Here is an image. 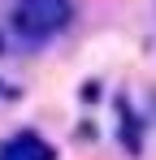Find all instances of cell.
Masks as SVG:
<instances>
[{
  "label": "cell",
  "mask_w": 156,
  "mask_h": 160,
  "mask_svg": "<svg viewBox=\"0 0 156 160\" xmlns=\"http://www.w3.org/2000/svg\"><path fill=\"white\" fill-rule=\"evenodd\" d=\"M74 22V0H18L9 9V26L26 43H48Z\"/></svg>",
  "instance_id": "1"
},
{
  "label": "cell",
  "mask_w": 156,
  "mask_h": 160,
  "mask_svg": "<svg viewBox=\"0 0 156 160\" xmlns=\"http://www.w3.org/2000/svg\"><path fill=\"white\" fill-rule=\"evenodd\" d=\"M0 160H56V147L48 138H39L35 130H22L0 143Z\"/></svg>",
  "instance_id": "2"
},
{
  "label": "cell",
  "mask_w": 156,
  "mask_h": 160,
  "mask_svg": "<svg viewBox=\"0 0 156 160\" xmlns=\"http://www.w3.org/2000/svg\"><path fill=\"white\" fill-rule=\"evenodd\" d=\"M117 117L126 121V147L139 156V152H143V138H139V117L130 112V104H126V100H117Z\"/></svg>",
  "instance_id": "3"
}]
</instances>
